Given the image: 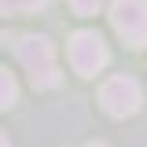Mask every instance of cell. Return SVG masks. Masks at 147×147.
I'll list each match as a JSON object with an SVG mask.
<instances>
[{
    "instance_id": "cell-5",
    "label": "cell",
    "mask_w": 147,
    "mask_h": 147,
    "mask_svg": "<svg viewBox=\"0 0 147 147\" xmlns=\"http://www.w3.org/2000/svg\"><path fill=\"white\" fill-rule=\"evenodd\" d=\"M48 0H0V15H30V11H40Z\"/></svg>"
},
{
    "instance_id": "cell-3",
    "label": "cell",
    "mask_w": 147,
    "mask_h": 147,
    "mask_svg": "<svg viewBox=\"0 0 147 147\" xmlns=\"http://www.w3.org/2000/svg\"><path fill=\"white\" fill-rule=\"evenodd\" d=\"M99 103H103V110H107L110 118H129V114H136L140 103H144V88H140L136 77L118 74V77H107V81H103Z\"/></svg>"
},
{
    "instance_id": "cell-9",
    "label": "cell",
    "mask_w": 147,
    "mask_h": 147,
    "mask_svg": "<svg viewBox=\"0 0 147 147\" xmlns=\"http://www.w3.org/2000/svg\"><path fill=\"white\" fill-rule=\"evenodd\" d=\"M85 147H107V144H99V140H92V144H85Z\"/></svg>"
},
{
    "instance_id": "cell-7",
    "label": "cell",
    "mask_w": 147,
    "mask_h": 147,
    "mask_svg": "<svg viewBox=\"0 0 147 147\" xmlns=\"http://www.w3.org/2000/svg\"><path fill=\"white\" fill-rule=\"evenodd\" d=\"M70 7H74V15L88 18V15H96V11L103 7V0H70Z\"/></svg>"
},
{
    "instance_id": "cell-1",
    "label": "cell",
    "mask_w": 147,
    "mask_h": 147,
    "mask_svg": "<svg viewBox=\"0 0 147 147\" xmlns=\"http://www.w3.org/2000/svg\"><path fill=\"white\" fill-rule=\"evenodd\" d=\"M15 55L26 66L33 88H55L59 85V63H55V44L48 37H18L15 40Z\"/></svg>"
},
{
    "instance_id": "cell-6",
    "label": "cell",
    "mask_w": 147,
    "mask_h": 147,
    "mask_svg": "<svg viewBox=\"0 0 147 147\" xmlns=\"http://www.w3.org/2000/svg\"><path fill=\"white\" fill-rule=\"evenodd\" d=\"M15 99H18V85H15V77H11V70L0 66V110L11 107Z\"/></svg>"
},
{
    "instance_id": "cell-4",
    "label": "cell",
    "mask_w": 147,
    "mask_h": 147,
    "mask_svg": "<svg viewBox=\"0 0 147 147\" xmlns=\"http://www.w3.org/2000/svg\"><path fill=\"white\" fill-rule=\"evenodd\" d=\"M107 44H103V37L92 33V30H77V33L70 37V66L81 77H96V74L107 66Z\"/></svg>"
},
{
    "instance_id": "cell-8",
    "label": "cell",
    "mask_w": 147,
    "mask_h": 147,
    "mask_svg": "<svg viewBox=\"0 0 147 147\" xmlns=\"http://www.w3.org/2000/svg\"><path fill=\"white\" fill-rule=\"evenodd\" d=\"M0 147H11V140H7V136H4V132H0Z\"/></svg>"
},
{
    "instance_id": "cell-2",
    "label": "cell",
    "mask_w": 147,
    "mask_h": 147,
    "mask_svg": "<svg viewBox=\"0 0 147 147\" xmlns=\"http://www.w3.org/2000/svg\"><path fill=\"white\" fill-rule=\"evenodd\" d=\"M110 26L129 48L147 44V0H110Z\"/></svg>"
}]
</instances>
